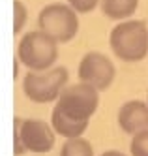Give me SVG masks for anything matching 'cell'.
<instances>
[{
  "mask_svg": "<svg viewBox=\"0 0 148 156\" xmlns=\"http://www.w3.org/2000/svg\"><path fill=\"white\" fill-rule=\"evenodd\" d=\"M111 51L122 62H141L148 55V27L144 21L129 19L122 21L111 30L109 36Z\"/></svg>",
  "mask_w": 148,
  "mask_h": 156,
  "instance_id": "cell-1",
  "label": "cell"
},
{
  "mask_svg": "<svg viewBox=\"0 0 148 156\" xmlns=\"http://www.w3.org/2000/svg\"><path fill=\"white\" fill-rule=\"evenodd\" d=\"M17 58L30 72L51 70L58 58V41L41 30L26 32L17 45Z\"/></svg>",
  "mask_w": 148,
  "mask_h": 156,
  "instance_id": "cell-2",
  "label": "cell"
},
{
  "mask_svg": "<svg viewBox=\"0 0 148 156\" xmlns=\"http://www.w3.org/2000/svg\"><path fill=\"white\" fill-rule=\"evenodd\" d=\"M70 73L64 66H54L45 72H28L22 79V92L34 104H49L58 100Z\"/></svg>",
  "mask_w": 148,
  "mask_h": 156,
  "instance_id": "cell-3",
  "label": "cell"
},
{
  "mask_svg": "<svg viewBox=\"0 0 148 156\" xmlns=\"http://www.w3.org/2000/svg\"><path fill=\"white\" fill-rule=\"evenodd\" d=\"M99 90L96 87L88 83H77L66 87L58 102H56V109H60L67 119L73 120H90L99 105Z\"/></svg>",
  "mask_w": 148,
  "mask_h": 156,
  "instance_id": "cell-4",
  "label": "cell"
},
{
  "mask_svg": "<svg viewBox=\"0 0 148 156\" xmlns=\"http://www.w3.org/2000/svg\"><path fill=\"white\" fill-rule=\"evenodd\" d=\"M38 27L58 43L71 41L79 32L77 12L67 4H49L40 12Z\"/></svg>",
  "mask_w": 148,
  "mask_h": 156,
  "instance_id": "cell-5",
  "label": "cell"
},
{
  "mask_svg": "<svg viewBox=\"0 0 148 156\" xmlns=\"http://www.w3.org/2000/svg\"><path fill=\"white\" fill-rule=\"evenodd\" d=\"M77 75L81 79V83H88V85L96 87L98 90H107L112 85V81H115L116 70L107 55L90 51L79 62Z\"/></svg>",
  "mask_w": 148,
  "mask_h": 156,
  "instance_id": "cell-6",
  "label": "cell"
},
{
  "mask_svg": "<svg viewBox=\"0 0 148 156\" xmlns=\"http://www.w3.org/2000/svg\"><path fill=\"white\" fill-rule=\"evenodd\" d=\"M54 128L41 119H25L21 122V143L30 152H49L54 147Z\"/></svg>",
  "mask_w": 148,
  "mask_h": 156,
  "instance_id": "cell-7",
  "label": "cell"
},
{
  "mask_svg": "<svg viewBox=\"0 0 148 156\" xmlns=\"http://www.w3.org/2000/svg\"><path fill=\"white\" fill-rule=\"evenodd\" d=\"M118 124L122 132L135 136L148 130V104L141 100H129L118 111Z\"/></svg>",
  "mask_w": 148,
  "mask_h": 156,
  "instance_id": "cell-8",
  "label": "cell"
},
{
  "mask_svg": "<svg viewBox=\"0 0 148 156\" xmlns=\"http://www.w3.org/2000/svg\"><path fill=\"white\" fill-rule=\"evenodd\" d=\"M51 126L54 128V132L58 136L66 137V139H75V137H83V133L88 128V120H73L67 119L60 109H53L51 115Z\"/></svg>",
  "mask_w": 148,
  "mask_h": 156,
  "instance_id": "cell-9",
  "label": "cell"
},
{
  "mask_svg": "<svg viewBox=\"0 0 148 156\" xmlns=\"http://www.w3.org/2000/svg\"><path fill=\"white\" fill-rule=\"evenodd\" d=\"M99 6L111 21H126L137 12L139 0H99Z\"/></svg>",
  "mask_w": 148,
  "mask_h": 156,
  "instance_id": "cell-10",
  "label": "cell"
},
{
  "mask_svg": "<svg viewBox=\"0 0 148 156\" xmlns=\"http://www.w3.org/2000/svg\"><path fill=\"white\" fill-rule=\"evenodd\" d=\"M60 156H94V149L86 139L75 137V139H67L62 145Z\"/></svg>",
  "mask_w": 148,
  "mask_h": 156,
  "instance_id": "cell-11",
  "label": "cell"
},
{
  "mask_svg": "<svg viewBox=\"0 0 148 156\" xmlns=\"http://www.w3.org/2000/svg\"><path fill=\"white\" fill-rule=\"evenodd\" d=\"M131 156H148V130L135 133L129 145Z\"/></svg>",
  "mask_w": 148,
  "mask_h": 156,
  "instance_id": "cell-12",
  "label": "cell"
},
{
  "mask_svg": "<svg viewBox=\"0 0 148 156\" xmlns=\"http://www.w3.org/2000/svg\"><path fill=\"white\" fill-rule=\"evenodd\" d=\"M13 34H21V30L25 28L26 25V17H28V12L22 2H19V0H13Z\"/></svg>",
  "mask_w": 148,
  "mask_h": 156,
  "instance_id": "cell-13",
  "label": "cell"
},
{
  "mask_svg": "<svg viewBox=\"0 0 148 156\" xmlns=\"http://www.w3.org/2000/svg\"><path fill=\"white\" fill-rule=\"evenodd\" d=\"M67 4H70L77 13H90V12L96 9L99 0H67Z\"/></svg>",
  "mask_w": 148,
  "mask_h": 156,
  "instance_id": "cell-14",
  "label": "cell"
},
{
  "mask_svg": "<svg viewBox=\"0 0 148 156\" xmlns=\"http://www.w3.org/2000/svg\"><path fill=\"white\" fill-rule=\"evenodd\" d=\"M15 128H13V151H15V156H22V154H25L26 152V149L25 147H22V143H21V119L19 117H15Z\"/></svg>",
  "mask_w": 148,
  "mask_h": 156,
  "instance_id": "cell-15",
  "label": "cell"
},
{
  "mask_svg": "<svg viewBox=\"0 0 148 156\" xmlns=\"http://www.w3.org/2000/svg\"><path fill=\"white\" fill-rule=\"evenodd\" d=\"M99 156H128V154H124L120 151H105L103 154H99Z\"/></svg>",
  "mask_w": 148,
  "mask_h": 156,
  "instance_id": "cell-16",
  "label": "cell"
},
{
  "mask_svg": "<svg viewBox=\"0 0 148 156\" xmlns=\"http://www.w3.org/2000/svg\"><path fill=\"white\" fill-rule=\"evenodd\" d=\"M146 104H148V102H146Z\"/></svg>",
  "mask_w": 148,
  "mask_h": 156,
  "instance_id": "cell-17",
  "label": "cell"
}]
</instances>
